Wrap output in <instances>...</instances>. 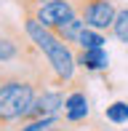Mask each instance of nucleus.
I'll return each instance as SVG.
<instances>
[{
    "label": "nucleus",
    "instance_id": "obj_1",
    "mask_svg": "<svg viewBox=\"0 0 128 131\" xmlns=\"http://www.w3.org/2000/svg\"><path fill=\"white\" fill-rule=\"evenodd\" d=\"M21 29H24L27 40L43 53V59L48 62V70L54 72L56 86H64V83H75V51L72 46H67L54 29L43 27L37 19L32 16H21Z\"/></svg>",
    "mask_w": 128,
    "mask_h": 131
},
{
    "label": "nucleus",
    "instance_id": "obj_2",
    "mask_svg": "<svg viewBox=\"0 0 128 131\" xmlns=\"http://www.w3.org/2000/svg\"><path fill=\"white\" fill-rule=\"evenodd\" d=\"M37 96V80L27 75H3L0 78V131H14L21 123Z\"/></svg>",
    "mask_w": 128,
    "mask_h": 131
},
{
    "label": "nucleus",
    "instance_id": "obj_3",
    "mask_svg": "<svg viewBox=\"0 0 128 131\" xmlns=\"http://www.w3.org/2000/svg\"><path fill=\"white\" fill-rule=\"evenodd\" d=\"M78 16L85 21V27L99 29V32H109L118 14V5L112 0H78L75 3Z\"/></svg>",
    "mask_w": 128,
    "mask_h": 131
},
{
    "label": "nucleus",
    "instance_id": "obj_4",
    "mask_svg": "<svg viewBox=\"0 0 128 131\" xmlns=\"http://www.w3.org/2000/svg\"><path fill=\"white\" fill-rule=\"evenodd\" d=\"M64 99H67V94L64 91H40L37 96H35V102L30 107V112H27L24 121H37V118H54V115H61L64 112ZM21 121V123H24Z\"/></svg>",
    "mask_w": 128,
    "mask_h": 131
},
{
    "label": "nucleus",
    "instance_id": "obj_5",
    "mask_svg": "<svg viewBox=\"0 0 128 131\" xmlns=\"http://www.w3.org/2000/svg\"><path fill=\"white\" fill-rule=\"evenodd\" d=\"M30 40L27 35L21 38L19 32H8V35H0V64H8V62H16V59H24L27 51H30Z\"/></svg>",
    "mask_w": 128,
    "mask_h": 131
},
{
    "label": "nucleus",
    "instance_id": "obj_6",
    "mask_svg": "<svg viewBox=\"0 0 128 131\" xmlns=\"http://www.w3.org/2000/svg\"><path fill=\"white\" fill-rule=\"evenodd\" d=\"M85 115H88V96L83 88H72L64 99V121L75 126V123L85 121Z\"/></svg>",
    "mask_w": 128,
    "mask_h": 131
},
{
    "label": "nucleus",
    "instance_id": "obj_7",
    "mask_svg": "<svg viewBox=\"0 0 128 131\" xmlns=\"http://www.w3.org/2000/svg\"><path fill=\"white\" fill-rule=\"evenodd\" d=\"M75 64L83 67L85 72H96L109 64V56L104 48H78L75 51Z\"/></svg>",
    "mask_w": 128,
    "mask_h": 131
},
{
    "label": "nucleus",
    "instance_id": "obj_8",
    "mask_svg": "<svg viewBox=\"0 0 128 131\" xmlns=\"http://www.w3.org/2000/svg\"><path fill=\"white\" fill-rule=\"evenodd\" d=\"M83 29H85V21L80 19L78 14H75L72 19H67V21H61V24H56V27H54V32L59 35V38H61L64 43H67V46H75Z\"/></svg>",
    "mask_w": 128,
    "mask_h": 131
},
{
    "label": "nucleus",
    "instance_id": "obj_9",
    "mask_svg": "<svg viewBox=\"0 0 128 131\" xmlns=\"http://www.w3.org/2000/svg\"><path fill=\"white\" fill-rule=\"evenodd\" d=\"M104 43H107V38H104L99 29H91V27H85L83 32H80V38H78V48H104Z\"/></svg>",
    "mask_w": 128,
    "mask_h": 131
},
{
    "label": "nucleus",
    "instance_id": "obj_10",
    "mask_svg": "<svg viewBox=\"0 0 128 131\" xmlns=\"http://www.w3.org/2000/svg\"><path fill=\"white\" fill-rule=\"evenodd\" d=\"M109 32H112L120 43L128 46V8H118L115 21H112V29H109Z\"/></svg>",
    "mask_w": 128,
    "mask_h": 131
},
{
    "label": "nucleus",
    "instance_id": "obj_11",
    "mask_svg": "<svg viewBox=\"0 0 128 131\" xmlns=\"http://www.w3.org/2000/svg\"><path fill=\"white\" fill-rule=\"evenodd\" d=\"M107 121L112 123H125L128 121V104L125 102H115L107 107Z\"/></svg>",
    "mask_w": 128,
    "mask_h": 131
},
{
    "label": "nucleus",
    "instance_id": "obj_12",
    "mask_svg": "<svg viewBox=\"0 0 128 131\" xmlns=\"http://www.w3.org/2000/svg\"><path fill=\"white\" fill-rule=\"evenodd\" d=\"M72 3H78V0H72Z\"/></svg>",
    "mask_w": 128,
    "mask_h": 131
}]
</instances>
